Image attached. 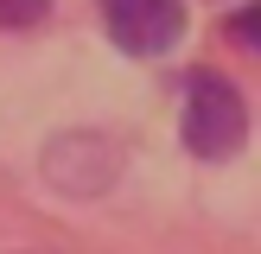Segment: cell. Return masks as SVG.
Segmentation results:
<instances>
[{"instance_id": "6da1fadb", "label": "cell", "mask_w": 261, "mask_h": 254, "mask_svg": "<svg viewBox=\"0 0 261 254\" xmlns=\"http://www.w3.org/2000/svg\"><path fill=\"white\" fill-rule=\"evenodd\" d=\"M178 134H185V146L198 152V159H229V152L249 140V108H242L236 83L217 76V70H191Z\"/></svg>"}, {"instance_id": "7a4b0ae2", "label": "cell", "mask_w": 261, "mask_h": 254, "mask_svg": "<svg viewBox=\"0 0 261 254\" xmlns=\"http://www.w3.org/2000/svg\"><path fill=\"white\" fill-rule=\"evenodd\" d=\"M102 19L127 57H160L185 38V0H102Z\"/></svg>"}, {"instance_id": "3957f363", "label": "cell", "mask_w": 261, "mask_h": 254, "mask_svg": "<svg viewBox=\"0 0 261 254\" xmlns=\"http://www.w3.org/2000/svg\"><path fill=\"white\" fill-rule=\"evenodd\" d=\"M51 13V0H0V32H19V25H38Z\"/></svg>"}, {"instance_id": "277c9868", "label": "cell", "mask_w": 261, "mask_h": 254, "mask_svg": "<svg viewBox=\"0 0 261 254\" xmlns=\"http://www.w3.org/2000/svg\"><path fill=\"white\" fill-rule=\"evenodd\" d=\"M229 38H236L242 51H255V57H261V0H249V7L229 19Z\"/></svg>"}]
</instances>
